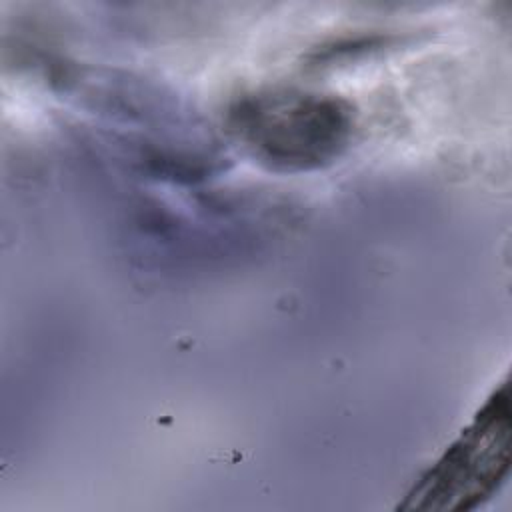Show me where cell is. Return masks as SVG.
I'll use <instances>...</instances> for the list:
<instances>
[{
    "label": "cell",
    "mask_w": 512,
    "mask_h": 512,
    "mask_svg": "<svg viewBox=\"0 0 512 512\" xmlns=\"http://www.w3.org/2000/svg\"><path fill=\"white\" fill-rule=\"evenodd\" d=\"M228 126L244 150L278 172L322 168L348 148L354 118L334 96L274 90L242 98Z\"/></svg>",
    "instance_id": "obj_1"
},
{
    "label": "cell",
    "mask_w": 512,
    "mask_h": 512,
    "mask_svg": "<svg viewBox=\"0 0 512 512\" xmlns=\"http://www.w3.org/2000/svg\"><path fill=\"white\" fill-rule=\"evenodd\" d=\"M510 468V396L502 384L410 496L414 508L468 510L488 500Z\"/></svg>",
    "instance_id": "obj_2"
}]
</instances>
